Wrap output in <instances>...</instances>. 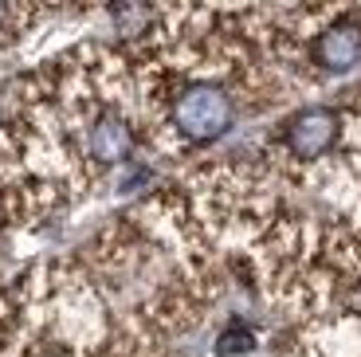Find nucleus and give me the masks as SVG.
<instances>
[{
    "instance_id": "2",
    "label": "nucleus",
    "mask_w": 361,
    "mask_h": 357,
    "mask_svg": "<svg viewBox=\"0 0 361 357\" xmlns=\"http://www.w3.org/2000/svg\"><path fill=\"white\" fill-rule=\"evenodd\" d=\"M161 16H165V12H154V8H145V4H118V8H110V20H114V28L126 40L149 36Z\"/></svg>"
},
{
    "instance_id": "4",
    "label": "nucleus",
    "mask_w": 361,
    "mask_h": 357,
    "mask_svg": "<svg viewBox=\"0 0 361 357\" xmlns=\"http://www.w3.org/2000/svg\"><path fill=\"white\" fill-rule=\"evenodd\" d=\"M39 357H67V353H59V349H55V353H51V349H44Z\"/></svg>"
},
{
    "instance_id": "3",
    "label": "nucleus",
    "mask_w": 361,
    "mask_h": 357,
    "mask_svg": "<svg viewBox=\"0 0 361 357\" xmlns=\"http://www.w3.org/2000/svg\"><path fill=\"white\" fill-rule=\"evenodd\" d=\"M255 346V330L247 326V322H228L224 330H220V338H216V353L220 357H235V353H247V349Z\"/></svg>"
},
{
    "instance_id": "1",
    "label": "nucleus",
    "mask_w": 361,
    "mask_h": 357,
    "mask_svg": "<svg viewBox=\"0 0 361 357\" xmlns=\"http://www.w3.org/2000/svg\"><path fill=\"white\" fill-rule=\"evenodd\" d=\"M134 150V126L122 110L106 107L87 122V157L94 165H118Z\"/></svg>"
}]
</instances>
